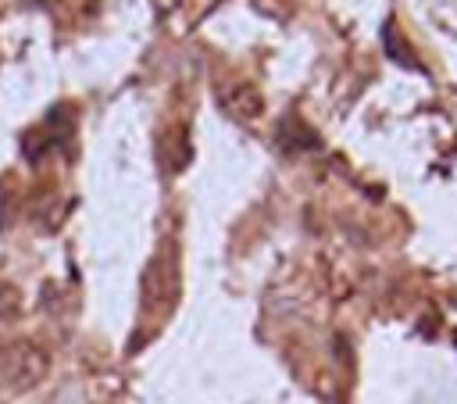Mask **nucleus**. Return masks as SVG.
Here are the masks:
<instances>
[{"label":"nucleus","mask_w":457,"mask_h":404,"mask_svg":"<svg viewBox=\"0 0 457 404\" xmlns=\"http://www.w3.org/2000/svg\"><path fill=\"white\" fill-rule=\"evenodd\" d=\"M0 372H4V383L14 390V393H25V390H36L46 372H50V354L32 343V340H14L7 350H4V361H0Z\"/></svg>","instance_id":"f257e3e1"},{"label":"nucleus","mask_w":457,"mask_h":404,"mask_svg":"<svg viewBox=\"0 0 457 404\" xmlns=\"http://www.w3.org/2000/svg\"><path fill=\"white\" fill-rule=\"evenodd\" d=\"M225 107H228L236 118H257L261 107H264V100H261V93H257L253 86H236V89L225 97Z\"/></svg>","instance_id":"f03ea898"},{"label":"nucleus","mask_w":457,"mask_h":404,"mask_svg":"<svg viewBox=\"0 0 457 404\" xmlns=\"http://www.w3.org/2000/svg\"><path fill=\"white\" fill-rule=\"evenodd\" d=\"M18 311H21V297H18V290H14L11 282L0 279V322L18 318Z\"/></svg>","instance_id":"7ed1b4c3"}]
</instances>
